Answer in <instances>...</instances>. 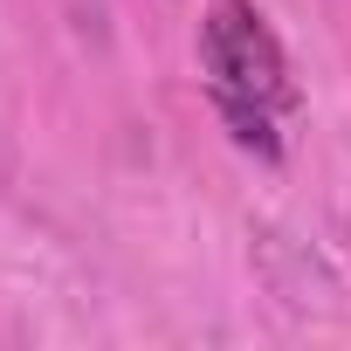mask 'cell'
Masks as SVG:
<instances>
[{
    "instance_id": "6da1fadb",
    "label": "cell",
    "mask_w": 351,
    "mask_h": 351,
    "mask_svg": "<svg viewBox=\"0 0 351 351\" xmlns=\"http://www.w3.org/2000/svg\"><path fill=\"white\" fill-rule=\"evenodd\" d=\"M200 62L214 97H241L262 110H289L296 104V76L282 42L269 35V21L248 8V0H214L207 21H200Z\"/></svg>"
},
{
    "instance_id": "7a4b0ae2",
    "label": "cell",
    "mask_w": 351,
    "mask_h": 351,
    "mask_svg": "<svg viewBox=\"0 0 351 351\" xmlns=\"http://www.w3.org/2000/svg\"><path fill=\"white\" fill-rule=\"evenodd\" d=\"M214 104H221V117H228V131H234V145H241V152H255V158H282L276 110H262V104H241V97H214Z\"/></svg>"
}]
</instances>
